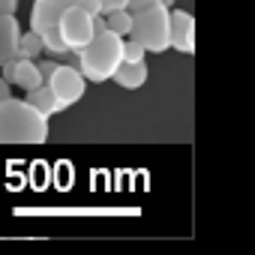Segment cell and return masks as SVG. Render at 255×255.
Here are the masks:
<instances>
[{
	"instance_id": "15",
	"label": "cell",
	"mask_w": 255,
	"mask_h": 255,
	"mask_svg": "<svg viewBox=\"0 0 255 255\" xmlns=\"http://www.w3.org/2000/svg\"><path fill=\"white\" fill-rule=\"evenodd\" d=\"M96 3H99V15H108V12L126 9V0H96Z\"/></svg>"
},
{
	"instance_id": "1",
	"label": "cell",
	"mask_w": 255,
	"mask_h": 255,
	"mask_svg": "<svg viewBox=\"0 0 255 255\" xmlns=\"http://www.w3.org/2000/svg\"><path fill=\"white\" fill-rule=\"evenodd\" d=\"M48 117L24 99L0 102V144H45Z\"/></svg>"
},
{
	"instance_id": "7",
	"label": "cell",
	"mask_w": 255,
	"mask_h": 255,
	"mask_svg": "<svg viewBox=\"0 0 255 255\" xmlns=\"http://www.w3.org/2000/svg\"><path fill=\"white\" fill-rule=\"evenodd\" d=\"M168 45L183 51V54L195 51V18L189 12L171 9V15H168Z\"/></svg>"
},
{
	"instance_id": "6",
	"label": "cell",
	"mask_w": 255,
	"mask_h": 255,
	"mask_svg": "<svg viewBox=\"0 0 255 255\" xmlns=\"http://www.w3.org/2000/svg\"><path fill=\"white\" fill-rule=\"evenodd\" d=\"M42 84H48V87H51V93L57 96V102H60L63 108L75 105V102L84 96V90H87L84 75H81L75 66H69V63H57V66L51 69V75H48Z\"/></svg>"
},
{
	"instance_id": "17",
	"label": "cell",
	"mask_w": 255,
	"mask_h": 255,
	"mask_svg": "<svg viewBox=\"0 0 255 255\" xmlns=\"http://www.w3.org/2000/svg\"><path fill=\"white\" fill-rule=\"evenodd\" d=\"M18 9V0H0V15H12Z\"/></svg>"
},
{
	"instance_id": "10",
	"label": "cell",
	"mask_w": 255,
	"mask_h": 255,
	"mask_svg": "<svg viewBox=\"0 0 255 255\" xmlns=\"http://www.w3.org/2000/svg\"><path fill=\"white\" fill-rule=\"evenodd\" d=\"M12 84H15V87H24V93L33 90V87H39V84H42V75H39L36 60L15 57V66H12Z\"/></svg>"
},
{
	"instance_id": "19",
	"label": "cell",
	"mask_w": 255,
	"mask_h": 255,
	"mask_svg": "<svg viewBox=\"0 0 255 255\" xmlns=\"http://www.w3.org/2000/svg\"><path fill=\"white\" fill-rule=\"evenodd\" d=\"M159 3H162V6H168V9H171V3H174V0H159Z\"/></svg>"
},
{
	"instance_id": "4",
	"label": "cell",
	"mask_w": 255,
	"mask_h": 255,
	"mask_svg": "<svg viewBox=\"0 0 255 255\" xmlns=\"http://www.w3.org/2000/svg\"><path fill=\"white\" fill-rule=\"evenodd\" d=\"M168 15L171 9L162 6V3H153V6H144V9H135L132 12V27L126 36H132L144 45V51H153V54H162L168 51Z\"/></svg>"
},
{
	"instance_id": "5",
	"label": "cell",
	"mask_w": 255,
	"mask_h": 255,
	"mask_svg": "<svg viewBox=\"0 0 255 255\" xmlns=\"http://www.w3.org/2000/svg\"><path fill=\"white\" fill-rule=\"evenodd\" d=\"M57 33L63 39V45L69 48V54H75L78 48H84L93 36V12L81 9V6H69L63 9V15L57 18Z\"/></svg>"
},
{
	"instance_id": "18",
	"label": "cell",
	"mask_w": 255,
	"mask_h": 255,
	"mask_svg": "<svg viewBox=\"0 0 255 255\" xmlns=\"http://www.w3.org/2000/svg\"><path fill=\"white\" fill-rule=\"evenodd\" d=\"M12 96V84H6L3 78H0V102H3V99H9Z\"/></svg>"
},
{
	"instance_id": "3",
	"label": "cell",
	"mask_w": 255,
	"mask_h": 255,
	"mask_svg": "<svg viewBox=\"0 0 255 255\" xmlns=\"http://www.w3.org/2000/svg\"><path fill=\"white\" fill-rule=\"evenodd\" d=\"M120 48H123V36L111 33V30H99L90 36V42L84 48H78V72L84 75V81H108L117 69V63L123 60L120 57Z\"/></svg>"
},
{
	"instance_id": "13",
	"label": "cell",
	"mask_w": 255,
	"mask_h": 255,
	"mask_svg": "<svg viewBox=\"0 0 255 255\" xmlns=\"http://www.w3.org/2000/svg\"><path fill=\"white\" fill-rule=\"evenodd\" d=\"M132 27V12L129 9H117V12H108L105 15V30L117 33V36H126Z\"/></svg>"
},
{
	"instance_id": "14",
	"label": "cell",
	"mask_w": 255,
	"mask_h": 255,
	"mask_svg": "<svg viewBox=\"0 0 255 255\" xmlns=\"http://www.w3.org/2000/svg\"><path fill=\"white\" fill-rule=\"evenodd\" d=\"M144 54H147V51H144V45H141L138 39H132V36H129V39H123L120 57H123L126 63H141V60H144Z\"/></svg>"
},
{
	"instance_id": "2",
	"label": "cell",
	"mask_w": 255,
	"mask_h": 255,
	"mask_svg": "<svg viewBox=\"0 0 255 255\" xmlns=\"http://www.w3.org/2000/svg\"><path fill=\"white\" fill-rule=\"evenodd\" d=\"M69 6H81V9L99 15L96 0H36L33 9H30V30L42 39V48L54 57H69V48L63 45V39L57 33V18Z\"/></svg>"
},
{
	"instance_id": "8",
	"label": "cell",
	"mask_w": 255,
	"mask_h": 255,
	"mask_svg": "<svg viewBox=\"0 0 255 255\" xmlns=\"http://www.w3.org/2000/svg\"><path fill=\"white\" fill-rule=\"evenodd\" d=\"M18 36H21V24L12 15H0V63H6L15 57L18 51Z\"/></svg>"
},
{
	"instance_id": "16",
	"label": "cell",
	"mask_w": 255,
	"mask_h": 255,
	"mask_svg": "<svg viewBox=\"0 0 255 255\" xmlns=\"http://www.w3.org/2000/svg\"><path fill=\"white\" fill-rule=\"evenodd\" d=\"M153 3H159V0H126V9L135 12V9H144V6H153Z\"/></svg>"
},
{
	"instance_id": "12",
	"label": "cell",
	"mask_w": 255,
	"mask_h": 255,
	"mask_svg": "<svg viewBox=\"0 0 255 255\" xmlns=\"http://www.w3.org/2000/svg\"><path fill=\"white\" fill-rule=\"evenodd\" d=\"M42 51H45V48H42V39H39L33 30H24V33L18 36V51H15V57H27V60H36Z\"/></svg>"
},
{
	"instance_id": "11",
	"label": "cell",
	"mask_w": 255,
	"mask_h": 255,
	"mask_svg": "<svg viewBox=\"0 0 255 255\" xmlns=\"http://www.w3.org/2000/svg\"><path fill=\"white\" fill-rule=\"evenodd\" d=\"M24 102H30L36 111H42L45 117H51V114H57V111H63V105L57 102V96L51 93V87L48 84H39V87H33V90H27V96H24Z\"/></svg>"
},
{
	"instance_id": "9",
	"label": "cell",
	"mask_w": 255,
	"mask_h": 255,
	"mask_svg": "<svg viewBox=\"0 0 255 255\" xmlns=\"http://www.w3.org/2000/svg\"><path fill=\"white\" fill-rule=\"evenodd\" d=\"M111 78H114L117 87H123V90H138V87H144V81H147V63H144V60H141V63H126V60H120Z\"/></svg>"
}]
</instances>
